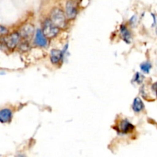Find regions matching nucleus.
Wrapping results in <instances>:
<instances>
[{
  "instance_id": "obj_16",
  "label": "nucleus",
  "mask_w": 157,
  "mask_h": 157,
  "mask_svg": "<svg viewBox=\"0 0 157 157\" xmlns=\"http://www.w3.org/2000/svg\"><path fill=\"white\" fill-rule=\"evenodd\" d=\"M75 1H81V0H75Z\"/></svg>"
},
{
  "instance_id": "obj_8",
  "label": "nucleus",
  "mask_w": 157,
  "mask_h": 157,
  "mask_svg": "<svg viewBox=\"0 0 157 157\" xmlns=\"http://www.w3.org/2000/svg\"><path fill=\"white\" fill-rule=\"evenodd\" d=\"M119 130L122 133H128L131 132L134 128V126L127 119H124L121 121L119 124Z\"/></svg>"
},
{
  "instance_id": "obj_10",
  "label": "nucleus",
  "mask_w": 157,
  "mask_h": 157,
  "mask_svg": "<svg viewBox=\"0 0 157 157\" xmlns=\"http://www.w3.org/2000/svg\"><path fill=\"white\" fill-rule=\"evenodd\" d=\"M132 109H133L135 113H140L145 109L144 102L139 97H137V98L133 100V104H132Z\"/></svg>"
},
{
  "instance_id": "obj_5",
  "label": "nucleus",
  "mask_w": 157,
  "mask_h": 157,
  "mask_svg": "<svg viewBox=\"0 0 157 157\" xmlns=\"http://www.w3.org/2000/svg\"><path fill=\"white\" fill-rule=\"evenodd\" d=\"M34 33H35V27H34L33 25L30 24V23H26L24 25L21 26L19 32H18L20 38H23L26 41L31 39L33 36Z\"/></svg>"
},
{
  "instance_id": "obj_3",
  "label": "nucleus",
  "mask_w": 157,
  "mask_h": 157,
  "mask_svg": "<svg viewBox=\"0 0 157 157\" xmlns=\"http://www.w3.org/2000/svg\"><path fill=\"white\" fill-rule=\"evenodd\" d=\"M78 6L75 0H68L65 6L66 18L69 20H73L78 15Z\"/></svg>"
},
{
  "instance_id": "obj_11",
  "label": "nucleus",
  "mask_w": 157,
  "mask_h": 157,
  "mask_svg": "<svg viewBox=\"0 0 157 157\" xmlns=\"http://www.w3.org/2000/svg\"><path fill=\"white\" fill-rule=\"evenodd\" d=\"M120 33H121V38L124 39V41L127 43L130 42V39H131V34H130V31L128 30L127 27L124 25H122L120 27Z\"/></svg>"
},
{
  "instance_id": "obj_7",
  "label": "nucleus",
  "mask_w": 157,
  "mask_h": 157,
  "mask_svg": "<svg viewBox=\"0 0 157 157\" xmlns=\"http://www.w3.org/2000/svg\"><path fill=\"white\" fill-rule=\"evenodd\" d=\"M64 54L62 51L58 49H52L50 53V60L52 64H58L63 59Z\"/></svg>"
},
{
  "instance_id": "obj_1",
  "label": "nucleus",
  "mask_w": 157,
  "mask_h": 157,
  "mask_svg": "<svg viewBox=\"0 0 157 157\" xmlns=\"http://www.w3.org/2000/svg\"><path fill=\"white\" fill-rule=\"evenodd\" d=\"M49 19L59 29H65L67 25V18L65 14L59 8H55L52 9Z\"/></svg>"
},
{
  "instance_id": "obj_4",
  "label": "nucleus",
  "mask_w": 157,
  "mask_h": 157,
  "mask_svg": "<svg viewBox=\"0 0 157 157\" xmlns=\"http://www.w3.org/2000/svg\"><path fill=\"white\" fill-rule=\"evenodd\" d=\"M20 38H21L18 32H13L10 35H6L4 38V42L8 48L14 49L19 44Z\"/></svg>"
},
{
  "instance_id": "obj_12",
  "label": "nucleus",
  "mask_w": 157,
  "mask_h": 157,
  "mask_svg": "<svg viewBox=\"0 0 157 157\" xmlns=\"http://www.w3.org/2000/svg\"><path fill=\"white\" fill-rule=\"evenodd\" d=\"M140 68L144 73L149 74L150 71V69L152 68V64L148 61H146V62L142 63L140 64Z\"/></svg>"
},
{
  "instance_id": "obj_15",
  "label": "nucleus",
  "mask_w": 157,
  "mask_h": 157,
  "mask_svg": "<svg viewBox=\"0 0 157 157\" xmlns=\"http://www.w3.org/2000/svg\"><path fill=\"white\" fill-rule=\"evenodd\" d=\"M15 157H25V155L23 154H18Z\"/></svg>"
},
{
  "instance_id": "obj_6",
  "label": "nucleus",
  "mask_w": 157,
  "mask_h": 157,
  "mask_svg": "<svg viewBox=\"0 0 157 157\" xmlns=\"http://www.w3.org/2000/svg\"><path fill=\"white\" fill-rule=\"evenodd\" d=\"M34 44L38 47H46L48 44V38L44 36L41 29H37L35 32V38H34Z\"/></svg>"
},
{
  "instance_id": "obj_9",
  "label": "nucleus",
  "mask_w": 157,
  "mask_h": 157,
  "mask_svg": "<svg viewBox=\"0 0 157 157\" xmlns=\"http://www.w3.org/2000/svg\"><path fill=\"white\" fill-rule=\"evenodd\" d=\"M12 112L10 109L4 108L0 110V123L6 124L9 123L12 120Z\"/></svg>"
},
{
  "instance_id": "obj_14",
  "label": "nucleus",
  "mask_w": 157,
  "mask_h": 157,
  "mask_svg": "<svg viewBox=\"0 0 157 157\" xmlns=\"http://www.w3.org/2000/svg\"><path fill=\"white\" fill-rule=\"evenodd\" d=\"M9 33V31L5 26L0 25V36H6Z\"/></svg>"
},
{
  "instance_id": "obj_2",
  "label": "nucleus",
  "mask_w": 157,
  "mask_h": 157,
  "mask_svg": "<svg viewBox=\"0 0 157 157\" xmlns=\"http://www.w3.org/2000/svg\"><path fill=\"white\" fill-rule=\"evenodd\" d=\"M59 30L60 29L55 26L49 18H47L43 21L41 31L47 38H52L56 36L59 32Z\"/></svg>"
},
{
  "instance_id": "obj_13",
  "label": "nucleus",
  "mask_w": 157,
  "mask_h": 157,
  "mask_svg": "<svg viewBox=\"0 0 157 157\" xmlns=\"http://www.w3.org/2000/svg\"><path fill=\"white\" fill-rule=\"evenodd\" d=\"M144 76H143L140 72H136V75H135L134 76V80H133V81H134L135 82L137 83V84H140L141 83L143 82V81H144Z\"/></svg>"
}]
</instances>
